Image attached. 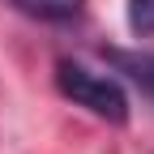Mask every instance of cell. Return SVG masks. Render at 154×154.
Instances as JSON below:
<instances>
[{
  "mask_svg": "<svg viewBox=\"0 0 154 154\" xmlns=\"http://www.w3.org/2000/svg\"><path fill=\"white\" fill-rule=\"evenodd\" d=\"M56 86H60L64 99H73L77 107H86L90 116H99V120H111V124L128 120L124 86L116 82V77H107V73H94L82 60H60L56 64Z\"/></svg>",
  "mask_w": 154,
  "mask_h": 154,
  "instance_id": "obj_1",
  "label": "cell"
},
{
  "mask_svg": "<svg viewBox=\"0 0 154 154\" xmlns=\"http://www.w3.org/2000/svg\"><path fill=\"white\" fill-rule=\"evenodd\" d=\"M107 60L120 69V73H128L133 82H137L150 99H154V56H150V51H120V47H111Z\"/></svg>",
  "mask_w": 154,
  "mask_h": 154,
  "instance_id": "obj_2",
  "label": "cell"
},
{
  "mask_svg": "<svg viewBox=\"0 0 154 154\" xmlns=\"http://www.w3.org/2000/svg\"><path fill=\"white\" fill-rule=\"evenodd\" d=\"M13 5L38 22H73L82 13V0H13Z\"/></svg>",
  "mask_w": 154,
  "mask_h": 154,
  "instance_id": "obj_3",
  "label": "cell"
},
{
  "mask_svg": "<svg viewBox=\"0 0 154 154\" xmlns=\"http://www.w3.org/2000/svg\"><path fill=\"white\" fill-rule=\"evenodd\" d=\"M128 30L137 38L154 34V0H128Z\"/></svg>",
  "mask_w": 154,
  "mask_h": 154,
  "instance_id": "obj_4",
  "label": "cell"
}]
</instances>
